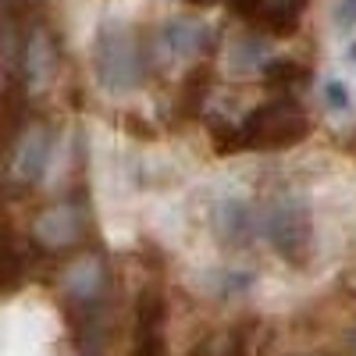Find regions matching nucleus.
I'll return each mask as SVG.
<instances>
[{
	"label": "nucleus",
	"mask_w": 356,
	"mask_h": 356,
	"mask_svg": "<svg viewBox=\"0 0 356 356\" xmlns=\"http://www.w3.org/2000/svg\"><path fill=\"white\" fill-rule=\"evenodd\" d=\"M235 136H239V150H285L310 136V118L296 100H267Z\"/></svg>",
	"instance_id": "obj_1"
},
{
	"label": "nucleus",
	"mask_w": 356,
	"mask_h": 356,
	"mask_svg": "<svg viewBox=\"0 0 356 356\" xmlns=\"http://www.w3.org/2000/svg\"><path fill=\"white\" fill-rule=\"evenodd\" d=\"M97 75L111 93H125V89H132L143 79V65H139V54H136L129 29H122V25L100 29V36H97Z\"/></svg>",
	"instance_id": "obj_2"
},
{
	"label": "nucleus",
	"mask_w": 356,
	"mask_h": 356,
	"mask_svg": "<svg viewBox=\"0 0 356 356\" xmlns=\"http://www.w3.org/2000/svg\"><path fill=\"white\" fill-rule=\"evenodd\" d=\"M235 15H243L246 22H253L257 29L271 36H289L296 33V22H300L307 0H228Z\"/></svg>",
	"instance_id": "obj_3"
},
{
	"label": "nucleus",
	"mask_w": 356,
	"mask_h": 356,
	"mask_svg": "<svg viewBox=\"0 0 356 356\" xmlns=\"http://www.w3.org/2000/svg\"><path fill=\"white\" fill-rule=\"evenodd\" d=\"M264 232H267V239H271L282 253H292V250H303L307 246V211L300 203H292V200H278L267 207V214H264Z\"/></svg>",
	"instance_id": "obj_4"
},
{
	"label": "nucleus",
	"mask_w": 356,
	"mask_h": 356,
	"mask_svg": "<svg viewBox=\"0 0 356 356\" xmlns=\"http://www.w3.org/2000/svg\"><path fill=\"white\" fill-rule=\"evenodd\" d=\"M79 232H82L79 214H75V207H68V203L50 207V211L40 214V221H36V239H40L43 246H50V250L72 246V243L79 239Z\"/></svg>",
	"instance_id": "obj_5"
},
{
	"label": "nucleus",
	"mask_w": 356,
	"mask_h": 356,
	"mask_svg": "<svg viewBox=\"0 0 356 356\" xmlns=\"http://www.w3.org/2000/svg\"><path fill=\"white\" fill-rule=\"evenodd\" d=\"M47 157H50V136L47 129H33L25 132V139L18 143V154H15V175L22 182H36L47 168Z\"/></svg>",
	"instance_id": "obj_6"
},
{
	"label": "nucleus",
	"mask_w": 356,
	"mask_h": 356,
	"mask_svg": "<svg viewBox=\"0 0 356 356\" xmlns=\"http://www.w3.org/2000/svg\"><path fill=\"white\" fill-rule=\"evenodd\" d=\"M211 33L200 25V22H171L164 29V43L175 50V54H193V50H203Z\"/></svg>",
	"instance_id": "obj_7"
},
{
	"label": "nucleus",
	"mask_w": 356,
	"mask_h": 356,
	"mask_svg": "<svg viewBox=\"0 0 356 356\" xmlns=\"http://www.w3.org/2000/svg\"><path fill=\"white\" fill-rule=\"evenodd\" d=\"M29 75L33 79H47L50 68H54V50H50V40L47 33H36L33 40H29Z\"/></svg>",
	"instance_id": "obj_8"
},
{
	"label": "nucleus",
	"mask_w": 356,
	"mask_h": 356,
	"mask_svg": "<svg viewBox=\"0 0 356 356\" xmlns=\"http://www.w3.org/2000/svg\"><path fill=\"white\" fill-rule=\"evenodd\" d=\"M264 75L267 82H278V86H289V82H307V68L296 65V61H285V57H275V61L264 65Z\"/></svg>",
	"instance_id": "obj_9"
},
{
	"label": "nucleus",
	"mask_w": 356,
	"mask_h": 356,
	"mask_svg": "<svg viewBox=\"0 0 356 356\" xmlns=\"http://www.w3.org/2000/svg\"><path fill=\"white\" fill-rule=\"evenodd\" d=\"M324 97H328V104H332L335 111H346V107H349V93H346V86H342L339 79H332V82H328Z\"/></svg>",
	"instance_id": "obj_10"
},
{
	"label": "nucleus",
	"mask_w": 356,
	"mask_h": 356,
	"mask_svg": "<svg viewBox=\"0 0 356 356\" xmlns=\"http://www.w3.org/2000/svg\"><path fill=\"white\" fill-rule=\"evenodd\" d=\"M335 18H339V29H349V25H356V0H342V4H339V11H335Z\"/></svg>",
	"instance_id": "obj_11"
},
{
	"label": "nucleus",
	"mask_w": 356,
	"mask_h": 356,
	"mask_svg": "<svg viewBox=\"0 0 356 356\" xmlns=\"http://www.w3.org/2000/svg\"><path fill=\"white\" fill-rule=\"evenodd\" d=\"M189 4H200V8H207V4H218V0H189Z\"/></svg>",
	"instance_id": "obj_12"
},
{
	"label": "nucleus",
	"mask_w": 356,
	"mask_h": 356,
	"mask_svg": "<svg viewBox=\"0 0 356 356\" xmlns=\"http://www.w3.org/2000/svg\"><path fill=\"white\" fill-rule=\"evenodd\" d=\"M349 61H353V65H356V43H353V47H349Z\"/></svg>",
	"instance_id": "obj_13"
}]
</instances>
